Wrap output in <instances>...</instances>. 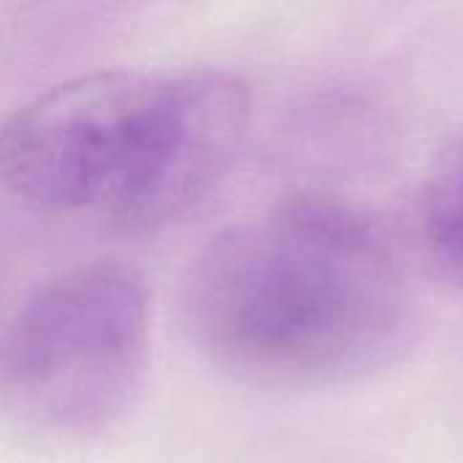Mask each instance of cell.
Wrapping results in <instances>:
<instances>
[{
  "label": "cell",
  "instance_id": "7a4b0ae2",
  "mask_svg": "<svg viewBox=\"0 0 463 463\" xmlns=\"http://www.w3.org/2000/svg\"><path fill=\"white\" fill-rule=\"evenodd\" d=\"M250 114V84L228 68L81 73L0 117V187L41 212L152 233L220 187Z\"/></svg>",
  "mask_w": 463,
  "mask_h": 463
},
{
  "label": "cell",
  "instance_id": "3957f363",
  "mask_svg": "<svg viewBox=\"0 0 463 463\" xmlns=\"http://www.w3.org/2000/svg\"><path fill=\"white\" fill-rule=\"evenodd\" d=\"M149 317V285L130 263L106 258L57 274L0 339L5 410L60 439L106 434L141 391Z\"/></svg>",
  "mask_w": 463,
  "mask_h": 463
},
{
  "label": "cell",
  "instance_id": "277c9868",
  "mask_svg": "<svg viewBox=\"0 0 463 463\" xmlns=\"http://www.w3.org/2000/svg\"><path fill=\"white\" fill-rule=\"evenodd\" d=\"M420 222L434 266L463 290V136L439 152L426 176Z\"/></svg>",
  "mask_w": 463,
  "mask_h": 463
},
{
  "label": "cell",
  "instance_id": "6da1fadb",
  "mask_svg": "<svg viewBox=\"0 0 463 463\" xmlns=\"http://www.w3.org/2000/svg\"><path fill=\"white\" fill-rule=\"evenodd\" d=\"M182 315L220 372L266 391L369 383L418 339L391 239L323 193L279 195L220 228L184 271Z\"/></svg>",
  "mask_w": 463,
  "mask_h": 463
}]
</instances>
